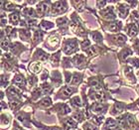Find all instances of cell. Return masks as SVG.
I'll return each instance as SVG.
<instances>
[{"label": "cell", "instance_id": "1", "mask_svg": "<svg viewBox=\"0 0 139 130\" xmlns=\"http://www.w3.org/2000/svg\"><path fill=\"white\" fill-rule=\"evenodd\" d=\"M76 50V43L75 41L68 42V44L64 48V51L66 54H72V53H74Z\"/></svg>", "mask_w": 139, "mask_h": 130}, {"label": "cell", "instance_id": "2", "mask_svg": "<svg viewBox=\"0 0 139 130\" xmlns=\"http://www.w3.org/2000/svg\"><path fill=\"white\" fill-rule=\"evenodd\" d=\"M66 10V7H64V3L63 2H55L53 4V13L55 14H59L62 13Z\"/></svg>", "mask_w": 139, "mask_h": 130}, {"label": "cell", "instance_id": "3", "mask_svg": "<svg viewBox=\"0 0 139 130\" xmlns=\"http://www.w3.org/2000/svg\"><path fill=\"white\" fill-rule=\"evenodd\" d=\"M126 31L128 33L129 36H135L137 34V31H138V27L135 25V24H131V25H129L127 28H126Z\"/></svg>", "mask_w": 139, "mask_h": 130}, {"label": "cell", "instance_id": "4", "mask_svg": "<svg viewBox=\"0 0 139 130\" xmlns=\"http://www.w3.org/2000/svg\"><path fill=\"white\" fill-rule=\"evenodd\" d=\"M46 11H47V4L44 2L40 3L37 7V12L39 14V16H43L46 13Z\"/></svg>", "mask_w": 139, "mask_h": 130}, {"label": "cell", "instance_id": "5", "mask_svg": "<svg viewBox=\"0 0 139 130\" xmlns=\"http://www.w3.org/2000/svg\"><path fill=\"white\" fill-rule=\"evenodd\" d=\"M115 127H116V123L113 119L109 118L106 120V123H105V129L106 130H113L115 129Z\"/></svg>", "mask_w": 139, "mask_h": 130}, {"label": "cell", "instance_id": "6", "mask_svg": "<svg viewBox=\"0 0 139 130\" xmlns=\"http://www.w3.org/2000/svg\"><path fill=\"white\" fill-rule=\"evenodd\" d=\"M48 43H49V45L53 48H56L57 46L59 45V38L56 37V36H51L49 38V40H48Z\"/></svg>", "mask_w": 139, "mask_h": 130}, {"label": "cell", "instance_id": "7", "mask_svg": "<svg viewBox=\"0 0 139 130\" xmlns=\"http://www.w3.org/2000/svg\"><path fill=\"white\" fill-rule=\"evenodd\" d=\"M30 71H32V73H39V71H41V65L39 64V63H34V64H32L30 67H29Z\"/></svg>", "mask_w": 139, "mask_h": 130}, {"label": "cell", "instance_id": "8", "mask_svg": "<svg viewBox=\"0 0 139 130\" xmlns=\"http://www.w3.org/2000/svg\"><path fill=\"white\" fill-rule=\"evenodd\" d=\"M36 58H38V59L41 60V61H45V60H47L48 56H47L46 53H44L43 51L38 50V51H37V53H36Z\"/></svg>", "mask_w": 139, "mask_h": 130}, {"label": "cell", "instance_id": "9", "mask_svg": "<svg viewBox=\"0 0 139 130\" xmlns=\"http://www.w3.org/2000/svg\"><path fill=\"white\" fill-rule=\"evenodd\" d=\"M108 29L111 32H116V31H118L119 29H120V24H119L118 22H114V23H111L109 25V27H108Z\"/></svg>", "mask_w": 139, "mask_h": 130}, {"label": "cell", "instance_id": "10", "mask_svg": "<svg viewBox=\"0 0 139 130\" xmlns=\"http://www.w3.org/2000/svg\"><path fill=\"white\" fill-rule=\"evenodd\" d=\"M14 83H15V84H17V85L22 86V85L25 84V80H24L22 75H16L15 80H14Z\"/></svg>", "mask_w": 139, "mask_h": 130}, {"label": "cell", "instance_id": "11", "mask_svg": "<svg viewBox=\"0 0 139 130\" xmlns=\"http://www.w3.org/2000/svg\"><path fill=\"white\" fill-rule=\"evenodd\" d=\"M102 109H104V106L101 103H95L93 105V111L94 112H100L102 111Z\"/></svg>", "mask_w": 139, "mask_h": 130}, {"label": "cell", "instance_id": "12", "mask_svg": "<svg viewBox=\"0 0 139 130\" xmlns=\"http://www.w3.org/2000/svg\"><path fill=\"white\" fill-rule=\"evenodd\" d=\"M94 99L97 100V101H102L104 99V93L101 92V91H97L94 93Z\"/></svg>", "mask_w": 139, "mask_h": 130}, {"label": "cell", "instance_id": "13", "mask_svg": "<svg viewBox=\"0 0 139 130\" xmlns=\"http://www.w3.org/2000/svg\"><path fill=\"white\" fill-rule=\"evenodd\" d=\"M118 10H119V15L121 17H125L127 14V11H128V8L127 6H119Z\"/></svg>", "mask_w": 139, "mask_h": 130}, {"label": "cell", "instance_id": "14", "mask_svg": "<svg viewBox=\"0 0 139 130\" xmlns=\"http://www.w3.org/2000/svg\"><path fill=\"white\" fill-rule=\"evenodd\" d=\"M84 57L81 55H78L74 58V62L76 65H80L81 63H84Z\"/></svg>", "mask_w": 139, "mask_h": 130}, {"label": "cell", "instance_id": "15", "mask_svg": "<svg viewBox=\"0 0 139 130\" xmlns=\"http://www.w3.org/2000/svg\"><path fill=\"white\" fill-rule=\"evenodd\" d=\"M8 93L10 94L11 96H19L18 94H20V92H19V90H18L16 88H14V86H12V88H9Z\"/></svg>", "mask_w": 139, "mask_h": 130}, {"label": "cell", "instance_id": "16", "mask_svg": "<svg viewBox=\"0 0 139 130\" xmlns=\"http://www.w3.org/2000/svg\"><path fill=\"white\" fill-rule=\"evenodd\" d=\"M10 21H11V23L12 24H18V22H19V15L17 13H14V14H12V15L10 16Z\"/></svg>", "mask_w": 139, "mask_h": 130}, {"label": "cell", "instance_id": "17", "mask_svg": "<svg viewBox=\"0 0 139 130\" xmlns=\"http://www.w3.org/2000/svg\"><path fill=\"white\" fill-rule=\"evenodd\" d=\"M114 39H115V41L118 43V44H123V43H125L126 39H125V37H124L123 35H117L114 37Z\"/></svg>", "mask_w": 139, "mask_h": 130}, {"label": "cell", "instance_id": "18", "mask_svg": "<svg viewBox=\"0 0 139 130\" xmlns=\"http://www.w3.org/2000/svg\"><path fill=\"white\" fill-rule=\"evenodd\" d=\"M65 124H66V126H68V127H72V128L76 126V122L75 121L74 119H68V120H66Z\"/></svg>", "mask_w": 139, "mask_h": 130}, {"label": "cell", "instance_id": "19", "mask_svg": "<svg viewBox=\"0 0 139 130\" xmlns=\"http://www.w3.org/2000/svg\"><path fill=\"white\" fill-rule=\"evenodd\" d=\"M102 15L103 16H105L106 18H114V16H113V14H112V12H111V9H106L105 11H102Z\"/></svg>", "mask_w": 139, "mask_h": 130}, {"label": "cell", "instance_id": "20", "mask_svg": "<svg viewBox=\"0 0 139 130\" xmlns=\"http://www.w3.org/2000/svg\"><path fill=\"white\" fill-rule=\"evenodd\" d=\"M42 88H43V91H44V93H50L52 91V86H50V84H45L42 85Z\"/></svg>", "mask_w": 139, "mask_h": 130}, {"label": "cell", "instance_id": "21", "mask_svg": "<svg viewBox=\"0 0 139 130\" xmlns=\"http://www.w3.org/2000/svg\"><path fill=\"white\" fill-rule=\"evenodd\" d=\"M41 25H42V27L44 28V29H46V30H48V29H51V28L54 27V24H53V23L46 22V21H43Z\"/></svg>", "mask_w": 139, "mask_h": 130}, {"label": "cell", "instance_id": "22", "mask_svg": "<svg viewBox=\"0 0 139 130\" xmlns=\"http://www.w3.org/2000/svg\"><path fill=\"white\" fill-rule=\"evenodd\" d=\"M63 95L64 96H69V95H71L72 93L74 92V89L73 88H64L63 89Z\"/></svg>", "mask_w": 139, "mask_h": 130}, {"label": "cell", "instance_id": "23", "mask_svg": "<svg viewBox=\"0 0 139 130\" xmlns=\"http://www.w3.org/2000/svg\"><path fill=\"white\" fill-rule=\"evenodd\" d=\"M72 104L75 105V106H80V105H81V102H80V97H78V96L74 97L73 99H72Z\"/></svg>", "mask_w": 139, "mask_h": 130}, {"label": "cell", "instance_id": "24", "mask_svg": "<svg viewBox=\"0 0 139 130\" xmlns=\"http://www.w3.org/2000/svg\"><path fill=\"white\" fill-rule=\"evenodd\" d=\"M23 13L25 14V15H29V16H34L35 15V13H34V11H33V9H31V8H26L25 10L23 11Z\"/></svg>", "mask_w": 139, "mask_h": 130}, {"label": "cell", "instance_id": "25", "mask_svg": "<svg viewBox=\"0 0 139 130\" xmlns=\"http://www.w3.org/2000/svg\"><path fill=\"white\" fill-rule=\"evenodd\" d=\"M41 104L43 105V106H49V105H51L52 104V102H51V99L50 98H44L41 101Z\"/></svg>", "mask_w": 139, "mask_h": 130}, {"label": "cell", "instance_id": "26", "mask_svg": "<svg viewBox=\"0 0 139 130\" xmlns=\"http://www.w3.org/2000/svg\"><path fill=\"white\" fill-rule=\"evenodd\" d=\"M84 130H97V128L95 126H93V125H92V124H88V123L84 125Z\"/></svg>", "mask_w": 139, "mask_h": 130}, {"label": "cell", "instance_id": "27", "mask_svg": "<svg viewBox=\"0 0 139 130\" xmlns=\"http://www.w3.org/2000/svg\"><path fill=\"white\" fill-rule=\"evenodd\" d=\"M76 9H78L79 11H83L84 10V6L85 4L84 1H80V2H78V3L76 2Z\"/></svg>", "mask_w": 139, "mask_h": 130}, {"label": "cell", "instance_id": "28", "mask_svg": "<svg viewBox=\"0 0 139 130\" xmlns=\"http://www.w3.org/2000/svg\"><path fill=\"white\" fill-rule=\"evenodd\" d=\"M103 121V116H97V117H93V122L97 123V124H100Z\"/></svg>", "mask_w": 139, "mask_h": 130}, {"label": "cell", "instance_id": "29", "mask_svg": "<svg viewBox=\"0 0 139 130\" xmlns=\"http://www.w3.org/2000/svg\"><path fill=\"white\" fill-rule=\"evenodd\" d=\"M59 58H60V54H59V53H57V54H55L54 56H52L51 61H52L53 63H55V64H57V63H58Z\"/></svg>", "mask_w": 139, "mask_h": 130}, {"label": "cell", "instance_id": "30", "mask_svg": "<svg viewBox=\"0 0 139 130\" xmlns=\"http://www.w3.org/2000/svg\"><path fill=\"white\" fill-rule=\"evenodd\" d=\"M1 124H2V126H3V127L7 126V125L9 124V119H8L7 117L4 116V115L2 116V122H1Z\"/></svg>", "mask_w": 139, "mask_h": 130}, {"label": "cell", "instance_id": "31", "mask_svg": "<svg viewBox=\"0 0 139 130\" xmlns=\"http://www.w3.org/2000/svg\"><path fill=\"white\" fill-rule=\"evenodd\" d=\"M93 39L97 41V42H98V41L101 40V36H100L99 33H93Z\"/></svg>", "mask_w": 139, "mask_h": 130}, {"label": "cell", "instance_id": "32", "mask_svg": "<svg viewBox=\"0 0 139 130\" xmlns=\"http://www.w3.org/2000/svg\"><path fill=\"white\" fill-rule=\"evenodd\" d=\"M29 36H30V33L28 32V31H26V30H22V31H21V37L26 38V39H27V38L29 37Z\"/></svg>", "mask_w": 139, "mask_h": 130}, {"label": "cell", "instance_id": "33", "mask_svg": "<svg viewBox=\"0 0 139 130\" xmlns=\"http://www.w3.org/2000/svg\"><path fill=\"white\" fill-rule=\"evenodd\" d=\"M90 84H92L93 88H99V83H98V80H92L90 81Z\"/></svg>", "mask_w": 139, "mask_h": 130}, {"label": "cell", "instance_id": "34", "mask_svg": "<svg viewBox=\"0 0 139 130\" xmlns=\"http://www.w3.org/2000/svg\"><path fill=\"white\" fill-rule=\"evenodd\" d=\"M74 79H75V80H73V84H79L80 81V75H76Z\"/></svg>", "mask_w": 139, "mask_h": 130}, {"label": "cell", "instance_id": "35", "mask_svg": "<svg viewBox=\"0 0 139 130\" xmlns=\"http://www.w3.org/2000/svg\"><path fill=\"white\" fill-rule=\"evenodd\" d=\"M8 46H9V43L7 41H5V40H2V49L3 50H7Z\"/></svg>", "mask_w": 139, "mask_h": 130}, {"label": "cell", "instance_id": "36", "mask_svg": "<svg viewBox=\"0 0 139 130\" xmlns=\"http://www.w3.org/2000/svg\"><path fill=\"white\" fill-rule=\"evenodd\" d=\"M115 109H116V111L121 112V111H122V109H123V105H122V104L117 103V104L115 105Z\"/></svg>", "mask_w": 139, "mask_h": 130}, {"label": "cell", "instance_id": "37", "mask_svg": "<svg viewBox=\"0 0 139 130\" xmlns=\"http://www.w3.org/2000/svg\"><path fill=\"white\" fill-rule=\"evenodd\" d=\"M5 8H7L8 10H12V9H14V5H13V4H11L10 2H6Z\"/></svg>", "mask_w": 139, "mask_h": 130}, {"label": "cell", "instance_id": "38", "mask_svg": "<svg viewBox=\"0 0 139 130\" xmlns=\"http://www.w3.org/2000/svg\"><path fill=\"white\" fill-rule=\"evenodd\" d=\"M18 105H19V102H18V101H11V102H10V107H11L12 109L16 108Z\"/></svg>", "mask_w": 139, "mask_h": 130}, {"label": "cell", "instance_id": "39", "mask_svg": "<svg viewBox=\"0 0 139 130\" xmlns=\"http://www.w3.org/2000/svg\"><path fill=\"white\" fill-rule=\"evenodd\" d=\"M57 22H58L59 25H64V24H66L67 22H68V20H67L66 18H63V19H59Z\"/></svg>", "mask_w": 139, "mask_h": 130}, {"label": "cell", "instance_id": "40", "mask_svg": "<svg viewBox=\"0 0 139 130\" xmlns=\"http://www.w3.org/2000/svg\"><path fill=\"white\" fill-rule=\"evenodd\" d=\"M37 25V22L35 20H29L28 21V26H30V27H35Z\"/></svg>", "mask_w": 139, "mask_h": 130}, {"label": "cell", "instance_id": "41", "mask_svg": "<svg viewBox=\"0 0 139 130\" xmlns=\"http://www.w3.org/2000/svg\"><path fill=\"white\" fill-rule=\"evenodd\" d=\"M132 18L134 19V20H139V13L137 11H134L132 13Z\"/></svg>", "mask_w": 139, "mask_h": 130}, {"label": "cell", "instance_id": "42", "mask_svg": "<svg viewBox=\"0 0 139 130\" xmlns=\"http://www.w3.org/2000/svg\"><path fill=\"white\" fill-rule=\"evenodd\" d=\"M81 46H83V48H88V46H89V41L88 40H85V41H84L83 43H81Z\"/></svg>", "mask_w": 139, "mask_h": 130}, {"label": "cell", "instance_id": "43", "mask_svg": "<svg viewBox=\"0 0 139 130\" xmlns=\"http://www.w3.org/2000/svg\"><path fill=\"white\" fill-rule=\"evenodd\" d=\"M74 118L76 120H78V121H80V120H81V115L80 114H76L75 116H74Z\"/></svg>", "mask_w": 139, "mask_h": 130}, {"label": "cell", "instance_id": "44", "mask_svg": "<svg viewBox=\"0 0 139 130\" xmlns=\"http://www.w3.org/2000/svg\"><path fill=\"white\" fill-rule=\"evenodd\" d=\"M105 3H106V2H105V1H98L97 2V5H98V7H101V6H104L105 5Z\"/></svg>", "mask_w": 139, "mask_h": 130}, {"label": "cell", "instance_id": "45", "mask_svg": "<svg viewBox=\"0 0 139 130\" xmlns=\"http://www.w3.org/2000/svg\"><path fill=\"white\" fill-rule=\"evenodd\" d=\"M13 130H22V128H21V127H19V126H16Z\"/></svg>", "mask_w": 139, "mask_h": 130}, {"label": "cell", "instance_id": "46", "mask_svg": "<svg viewBox=\"0 0 139 130\" xmlns=\"http://www.w3.org/2000/svg\"><path fill=\"white\" fill-rule=\"evenodd\" d=\"M54 130H61V129H59V128H57V127H56V128H54Z\"/></svg>", "mask_w": 139, "mask_h": 130}]
</instances>
